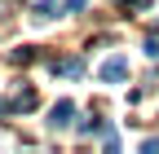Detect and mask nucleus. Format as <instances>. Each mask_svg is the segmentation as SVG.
I'll return each mask as SVG.
<instances>
[{
    "instance_id": "obj_1",
    "label": "nucleus",
    "mask_w": 159,
    "mask_h": 154,
    "mask_svg": "<svg viewBox=\"0 0 159 154\" xmlns=\"http://www.w3.org/2000/svg\"><path fill=\"white\" fill-rule=\"evenodd\" d=\"M71 119H75V101L57 97V101H53V110H49V128H53V132H57V128H71Z\"/></svg>"
},
{
    "instance_id": "obj_2",
    "label": "nucleus",
    "mask_w": 159,
    "mask_h": 154,
    "mask_svg": "<svg viewBox=\"0 0 159 154\" xmlns=\"http://www.w3.org/2000/svg\"><path fill=\"white\" fill-rule=\"evenodd\" d=\"M97 75H102V84H119V79H128V57H106Z\"/></svg>"
},
{
    "instance_id": "obj_3",
    "label": "nucleus",
    "mask_w": 159,
    "mask_h": 154,
    "mask_svg": "<svg viewBox=\"0 0 159 154\" xmlns=\"http://www.w3.org/2000/svg\"><path fill=\"white\" fill-rule=\"evenodd\" d=\"M13 110L18 114H22V110H35V88H22V92H18V97H13Z\"/></svg>"
},
{
    "instance_id": "obj_4",
    "label": "nucleus",
    "mask_w": 159,
    "mask_h": 154,
    "mask_svg": "<svg viewBox=\"0 0 159 154\" xmlns=\"http://www.w3.org/2000/svg\"><path fill=\"white\" fill-rule=\"evenodd\" d=\"M84 71V62L80 57H66V62H53V75H80Z\"/></svg>"
},
{
    "instance_id": "obj_5",
    "label": "nucleus",
    "mask_w": 159,
    "mask_h": 154,
    "mask_svg": "<svg viewBox=\"0 0 159 154\" xmlns=\"http://www.w3.org/2000/svg\"><path fill=\"white\" fill-rule=\"evenodd\" d=\"M75 132H80V137H93V132H102V119H97V114H93V119H84V123H75Z\"/></svg>"
},
{
    "instance_id": "obj_6",
    "label": "nucleus",
    "mask_w": 159,
    "mask_h": 154,
    "mask_svg": "<svg viewBox=\"0 0 159 154\" xmlns=\"http://www.w3.org/2000/svg\"><path fill=\"white\" fill-rule=\"evenodd\" d=\"M53 9H57L53 0H40V5H35V18H40V22H49V18H53Z\"/></svg>"
},
{
    "instance_id": "obj_7",
    "label": "nucleus",
    "mask_w": 159,
    "mask_h": 154,
    "mask_svg": "<svg viewBox=\"0 0 159 154\" xmlns=\"http://www.w3.org/2000/svg\"><path fill=\"white\" fill-rule=\"evenodd\" d=\"M102 145H106V150L119 145V132H115V128H102Z\"/></svg>"
},
{
    "instance_id": "obj_8",
    "label": "nucleus",
    "mask_w": 159,
    "mask_h": 154,
    "mask_svg": "<svg viewBox=\"0 0 159 154\" xmlns=\"http://www.w3.org/2000/svg\"><path fill=\"white\" fill-rule=\"evenodd\" d=\"M124 9H150V0H119Z\"/></svg>"
},
{
    "instance_id": "obj_9",
    "label": "nucleus",
    "mask_w": 159,
    "mask_h": 154,
    "mask_svg": "<svg viewBox=\"0 0 159 154\" xmlns=\"http://www.w3.org/2000/svg\"><path fill=\"white\" fill-rule=\"evenodd\" d=\"M146 57H159V40H155V35L146 40Z\"/></svg>"
},
{
    "instance_id": "obj_10",
    "label": "nucleus",
    "mask_w": 159,
    "mask_h": 154,
    "mask_svg": "<svg viewBox=\"0 0 159 154\" xmlns=\"http://www.w3.org/2000/svg\"><path fill=\"white\" fill-rule=\"evenodd\" d=\"M62 9H66V13H80V9H84V0H66Z\"/></svg>"
},
{
    "instance_id": "obj_11",
    "label": "nucleus",
    "mask_w": 159,
    "mask_h": 154,
    "mask_svg": "<svg viewBox=\"0 0 159 154\" xmlns=\"http://www.w3.org/2000/svg\"><path fill=\"white\" fill-rule=\"evenodd\" d=\"M9 110H13V101H5V97H0V119H5Z\"/></svg>"
}]
</instances>
